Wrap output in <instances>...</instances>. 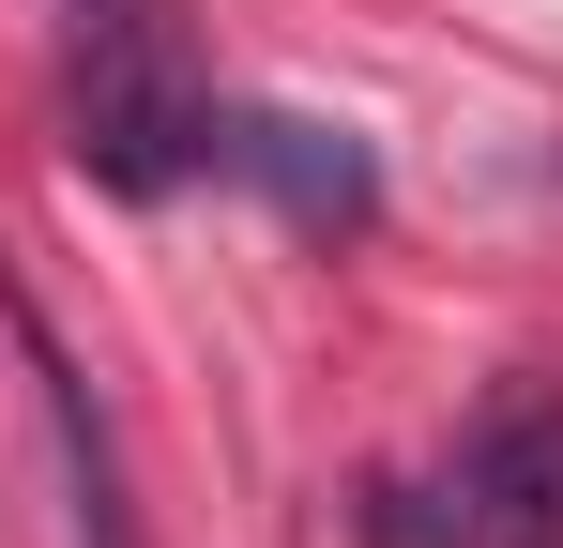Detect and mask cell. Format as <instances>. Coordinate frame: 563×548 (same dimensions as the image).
Listing matches in <instances>:
<instances>
[{
    "label": "cell",
    "instance_id": "obj_1",
    "mask_svg": "<svg viewBox=\"0 0 563 548\" xmlns=\"http://www.w3.org/2000/svg\"><path fill=\"white\" fill-rule=\"evenodd\" d=\"M442 548H563V381H503L457 442Z\"/></svg>",
    "mask_w": 563,
    "mask_h": 548
},
{
    "label": "cell",
    "instance_id": "obj_2",
    "mask_svg": "<svg viewBox=\"0 0 563 548\" xmlns=\"http://www.w3.org/2000/svg\"><path fill=\"white\" fill-rule=\"evenodd\" d=\"M198 107L137 31H92V62H77V168L107 183V198H168V183L198 168Z\"/></svg>",
    "mask_w": 563,
    "mask_h": 548
},
{
    "label": "cell",
    "instance_id": "obj_3",
    "mask_svg": "<svg viewBox=\"0 0 563 548\" xmlns=\"http://www.w3.org/2000/svg\"><path fill=\"white\" fill-rule=\"evenodd\" d=\"M198 153H213V168H244L275 213H305V229H366V198H380L366 138H335V122H305V107H213V122H198Z\"/></svg>",
    "mask_w": 563,
    "mask_h": 548
},
{
    "label": "cell",
    "instance_id": "obj_4",
    "mask_svg": "<svg viewBox=\"0 0 563 548\" xmlns=\"http://www.w3.org/2000/svg\"><path fill=\"white\" fill-rule=\"evenodd\" d=\"M0 320H15V351H31V381H46V427H62V487H77V548H137V503H122V442H107L92 381L62 365V336H46V305H31V289H0Z\"/></svg>",
    "mask_w": 563,
    "mask_h": 548
}]
</instances>
